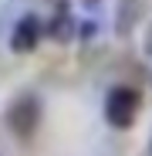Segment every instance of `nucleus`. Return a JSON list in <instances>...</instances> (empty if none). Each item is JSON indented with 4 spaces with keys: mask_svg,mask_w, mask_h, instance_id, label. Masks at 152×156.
Here are the masks:
<instances>
[{
    "mask_svg": "<svg viewBox=\"0 0 152 156\" xmlns=\"http://www.w3.org/2000/svg\"><path fill=\"white\" fill-rule=\"evenodd\" d=\"M41 98L34 92H20L10 105H7V126L17 139H31L41 126Z\"/></svg>",
    "mask_w": 152,
    "mask_h": 156,
    "instance_id": "nucleus-1",
    "label": "nucleus"
},
{
    "mask_svg": "<svg viewBox=\"0 0 152 156\" xmlns=\"http://www.w3.org/2000/svg\"><path fill=\"white\" fill-rule=\"evenodd\" d=\"M139 115V92L132 85H115L105 95V122L112 129H129Z\"/></svg>",
    "mask_w": 152,
    "mask_h": 156,
    "instance_id": "nucleus-2",
    "label": "nucleus"
},
{
    "mask_svg": "<svg viewBox=\"0 0 152 156\" xmlns=\"http://www.w3.org/2000/svg\"><path fill=\"white\" fill-rule=\"evenodd\" d=\"M41 34H44V20L37 14H20L14 20V31H10V51L17 55H31V51L41 44Z\"/></svg>",
    "mask_w": 152,
    "mask_h": 156,
    "instance_id": "nucleus-3",
    "label": "nucleus"
},
{
    "mask_svg": "<svg viewBox=\"0 0 152 156\" xmlns=\"http://www.w3.org/2000/svg\"><path fill=\"white\" fill-rule=\"evenodd\" d=\"M145 14V0H118L115 4V34L118 37H129L135 31V24Z\"/></svg>",
    "mask_w": 152,
    "mask_h": 156,
    "instance_id": "nucleus-4",
    "label": "nucleus"
},
{
    "mask_svg": "<svg viewBox=\"0 0 152 156\" xmlns=\"http://www.w3.org/2000/svg\"><path fill=\"white\" fill-rule=\"evenodd\" d=\"M44 31L54 37V41H71L74 34H78V20H74V14L68 10V4H58V10L47 17Z\"/></svg>",
    "mask_w": 152,
    "mask_h": 156,
    "instance_id": "nucleus-5",
    "label": "nucleus"
},
{
    "mask_svg": "<svg viewBox=\"0 0 152 156\" xmlns=\"http://www.w3.org/2000/svg\"><path fill=\"white\" fill-rule=\"evenodd\" d=\"M145 51L152 55V24H149V31H145Z\"/></svg>",
    "mask_w": 152,
    "mask_h": 156,
    "instance_id": "nucleus-6",
    "label": "nucleus"
},
{
    "mask_svg": "<svg viewBox=\"0 0 152 156\" xmlns=\"http://www.w3.org/2000/svg\"><path fill=\"white\" fill-rule=\"evenodd\" d=\"M149 156H152V143H149Z\"/></svg>",
    "mask_w": 152,
    "mask_h": 156,
    "instance_id": "nucleus-7",
    "label": "nucleus"
}]
</instances>
